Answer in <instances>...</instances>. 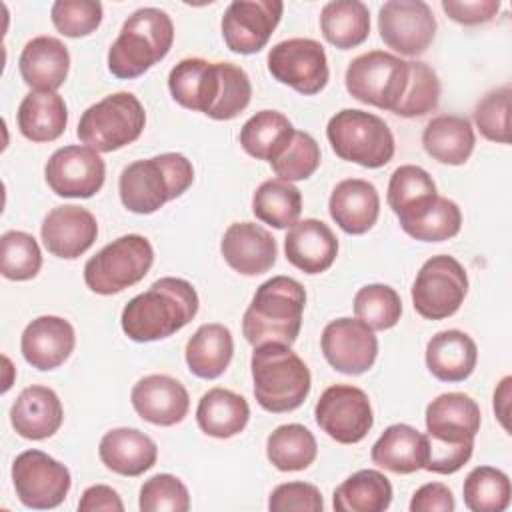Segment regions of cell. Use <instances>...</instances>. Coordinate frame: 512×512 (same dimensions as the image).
Returning a JSON list of instances; mask_svg holds the SVG:
<instances>
[{"label": "cell", "instance_id": "ee69618b", "mask_svg": "<svg viewBox=\"0 0 512 512\" xmlns=\"http://www.w3.org/2000/svg\"><path fill=\"white\" fill-rule=\"evenodd\" d=\"M270 166L282 180H306L320 166V146L308 132L294 130L290 142L286 144L282 154L270 162Z\"/></svg>", "mask_w": 512, "mask_h": 512}, {"label": "cell", "instance_id": "44dd1931", "mask_svg": "<svg viewBox=\"0 0 512 512\" xmlns=\"http://www.w3.org/2000/svg\"><path fill=\"white\" fill-rule=\"evenodd\" d=\"M136 414L154 426H174L182 422L190 408L184 384L168 374H148L130 392Z\"/></svg>", "mask_w": 512, "mask_h": 512}, {"label": "cell", "instance_id": "d6986e66", "mask_svg": "<svg viewBox=\"0 0 512 512\" xmlns=\"http://www.w3.org/2000/svg\"><path fill=\"white\" fill-rule=\"evenodd\" d=\"M326 362L342 374L358 376L372 368L378 356L374 330L358 318H336L328 322L320 336Z\"/></svg>", "mask_w": 512, "mask_h": 512}, {"label": "cell", "instance_id": "ac0fdd59", "mask_svg": "<svg viewBox=\"0 0 512 512\" xmlns=\"http://www.w3.org/2000/svg\"><path fill=\"white\" fill-rule=\"evenodd\" d=\"M50 190L62 198H92L104 186L106 164L88 146L58 148L44 166Z\"/></svg>", "mask_w": 512, "mask_h": 512}, {"label": "cell", "instance_id": "1f68e13d", "mask_svg": "<svg viewBox=\"0 0 512 512\" xmlns=\"http://www.w3.org/2000/svg\"><path fill=\"white\" fill-rule=\"evenodd\" d=\"M476 144L474 128L468 118L456 114L434 116L422 132V146L440 164H464Z\"/></svg>", "mask_w": 512, "mask_h": 512}, {"label": "cell", "instance_id": "db71d44e", "mask_svg": "<svg viewBox=\"0 0 512 512\" xmlns=\"http://www.w3.org/2000/svg\"><path fill=\"white\" fill-rule=\"evenodd\" d=\"M80 512H122L124 502L120 500L118 492L106 484H94L86 488L78 502Z\"/></svg>", "mask_w": 512, "mask_h": 512}, {"label": "cell", "instance_id": "8fae6325", "mask_svg": "<svg viewBox=\"0 0 512 512\" xmlns=\"http://www.w3.org/2000/svg\"><path fill=\"white\" fill-rule=\"evenodd\" d=\"M410 82V60L384 50L356 56L344 74L346 90L358 102L396 112Z\"/></svg>", "mask_w": 512, "mask_h": 512}, {"label": "cell", "instance_id": "836d02e7", "mask_svg": "<svg viewBox=\"0 0 512 512\" xmlns=\"http://www.w3.org/2000/svg\"><path fill=\"white\" fill-rule=\"evenodd\" d=\"M250 420V406L244 396L228 388H210L202 394L196 408L200 430L212 438H232L240 434Z\"/></svg>", "mask_w": 512, "mask_h": 512}, {"label": "cell", "instance_id": "2e32d148", "mask_svg": "<svg viewBox=\"0 0 512 512\" xmlns=\"http://www.w3.org/2000/svg\"><path fill=\"white\" fill-rule=\"evenodd\" d=\"M382 42L404 56H420L432 44L436 18L422 0H388L378 10Z\"/></svg>", "mask_w": 512, "mask_h": 512}, {"label": "cell", "instance_id": "484cf974", "mask_svg": "<svg viewBox=\"0 0 512 512\" xmlns=\"http://www.w3.org/2000/svg\"><path fill=\"white\" fill-rule=\"evenodd\" d=\"M18 70L24 84L34 92H56L70 70L68 48L54 36H36L24 44Z\"/></svg>", "mask_w": 512, "mask_h": 512}, {"label": "cell", "instance_id": "4dcf8cb0", "mask_svg": "<svg viewBox=\"0 0 512 512\" xmlns=\"http://www.w3.org/2000/svg\"><path fill=\"white\" fill-rule=\"evenodd\" d=\"M478 362L476 342L462 330L436 332L426 344V366L442 382L466 380Z\"/></svg>", "mask_w": 512, "mask_h": 512}, {"label": "cell", "instance_id": "d6a6232c", "mask_svg": "<svg viewBox=\"0 0 512 512\" xmlns=\"http://www.w3.org/2000/svg\"><path fill=\"white\" fill-rule=\"evenodd\" d=\"M234 354L232 332L218 322L202 324L186 342L188 370L204 380L220 378Z\"/></svg>", "mask_w": 512, "mask_h": 512}, {"label": "cell", "instance_id": "603a6c76", "mask_svg": "<svg viewBox=\"0 0 512 512\" xmlns=\"http://www.w3.org/2000/svg\"><path fill=\"white\" fill-rule=\"evenodd\" d=\"M76 344L74 328L60 316H38L22 332L20 350L36 370H54L68 360Z\"/></svg>", "mask_w": 512, "mask_h": 512}, {"label": "cell", "instance_id": "52a82bcc", "mask_svg": "<svg viewBox=\"0 0 512 512\" xmlns=\"http://www.w3.org/2000/svg\"><path fill=\"white\" fill-rule=\"evenodd\" d=\"M172 42V18L160 8H138L108 50V70L122 80L138 78L170 52Z\"/></svg>", "mask_w": 512, "mask_h": 512}, {"label": "cell", "instance_id": "30bf717a", "mask_svg": "<svg viewBox=\"0 0 512 512\" xmlns=\"http://www.w3.org/2000/svg\"><path fill=\"white\" fill-rule=\"evenodd\" d=\"M152 264L150 240L142 234H126L106 244L84 264V282L92 292L112 296L138 284Z\"/></svg>", "mask_w": 512, "mask_h": 512}, {"label": "cell", "instance_id": "11a10c76", "mask_svg": "<svg viewBox=\"0 0 512 512\" xmlns=\"http://www.w3.org/2000/svg\"><path fill=\"white\" fill-rule=\"evenodd\" d=\"M510 376H504L494 392V412L500 418L504 430H508V398H510Z\"/></svg>", "mask_w": 512, "mask_h": 512}, {"label": "cell", "instance_id": "83f0119b", "mask_svg": "<svg viewBox=\"0 0 512 512\" xmlns=\"http://www.w3.org/2000/svg\"><path fill=\"white\" fill-rule=\"evenodd\" d=\"M98 456L102 464L120 476H140L156 464V442L138 428H112L100 444Z\"/></svg>", "mask_w": 512, "mask_h": 512}, {"label": "cell", "instance_id": "9c48e42d", "mask_svg": "<svg viewBox=\"0 0 512 512\" xmlns=\"http://www.w3.org/2000/svg\"><path fill=\"white\" fill-rule=\"evenodd\" d=\"M144 124L142 102L132 92H114L82 112L76 136L98 154L114 152L138 140Z\"/></svg>", "mask_w": 512, "mask_h": 512}, {"label": "cell", "instance_id": "7a4b0ae2", "mask_svg": "<svg viewBox=\"0 0 512 512\" xmlns=\"http://www.w3.org/2000/svg\"><path fill=\"white\" fill-rule=\"evenodd\" d=\"M480 406L464 392H446L426 406L428 460L424 470L454 474L470 458L480 432Z\"/></svg>", "mask_w": 512, "mask_h": 512}, {"label": "cell", "instance_id": "f35d334b", "mask_svg": "<svg viewBox=\"0 0 512 512\" xmlns=\"http://www.w3.org/2000/svg\"><path fill=\"white\" fill-rule=\"evenodd\" d=\"M266 456L280 472H300L316 460L318 444L306 426L282 424L270 432Z\"/></svg>", "mask_w": 512, "mask_h": 512}, {"label": "cell", "instance_id": "6da1fadb", "mask_svg": "<svg viewBox=\"0 0 512 512\" xmlns=\"http://www.w3.org/2000/svg\"><path fill=\"white\" fill-rule=\"evenodd\" d=\"M172 98L188 110L212 120L236 118L252 98L248 74L232 62L184 58L168 74Z\"/></svg>", "mask_w": 512, "mask_h": 512}, {"label": "cell", "instance_id": "e575fe53", "mask_svg": "<svg viewBox=\"0 0 512 512\" xmlns=\"http://www.w3.org/2000/svg\"><path fill=\"white\" fill-rule=\"evenodd\" d=\"M18 128L32 142L60 138L68 124V108L58 92H28L18 106Z\"/></svg>", "mask_w": 512, "mask_h": 512}, {"label": "cell", "instance_id": "d590c367", "mask_svg": "<svg viewBox=\"0 0 512 512\" xmlns=\"http://www.w3.org/2000/svg\"><path fill=\"white\" fill-rule=\"evenodd\" d=\"M392 502V484L380 472L364 468L348 476L332 496L336 512H384Z\"/></svg>", "mask_w": 512, "mask_h": 512}, {"label": "cell", "instance_id": "f1b7e54d", "mask_svg": "<svg viewBox=\"0 0 512 512\" xmlns=\"http://www.w3.org/2000/svg\"><path fill=\"white\" fill-rule=\"evenodd\" d=\"M370 458L388 472L412 474L426 466L428 438L410 424H392L374 442Z\"/></svg>", "mask_w": 512, "mask_h": 512}, {"label": "cell", "instance_id": "ba28073f", "mask_svg": "<svg viewBox=\"0 0 512 512\" xmlns=\"http://www.w3.org/2000/svg\"><path fill=\"white\" fill-rule=\"evenodd\" d=\"M326 136L338 158L364 168L386 166L396 148L388 124L380 116L356 108L336 112L328 120Z\"/></svg>", "mask_w": 512, "mask_h": 512}, {"label": "cell", "instance_id": "b9f144b4", "mask_svg": "<svg viewBox=\"0 0 512 512\" xmlns=\"http://www.w3.org/2000/svg\"><path fill=\"white\" fill-rule=\"evenodd\" d=\"M42 268V252L36 238L22 230H8L0 238V272L8 280H30Z\"/></svg>", "mask_w": 512, "mask_h": 512}, {"label": "cell", "instance_id": "d4e9b609", "mask_svg": "<svg viewBox=\"0 0 512 512\" xmlns=\"http://www.w3.org/2000/svg\"><path fill=\"white\" fill-rule=\"evenodd\" d=\"M64 422V408L58 394L40 384L24 388L10 408V424L26 440L54 436Z\"/></svg>", "mask_w": 512, "mask_h": 512}, {"label": "cell", "instance_id": "9a60e30c", "mask_svg": "<svg viewBox=\"0 0 512 512\" xmlns=\"http://www.w3.org/2000/svg\"><path fill=\"white\" fill-rule=\"evenodd\" d=\"M268 72L280 84L304 96L318 94L328 84V60L324 46L312 38H288L268 52Z\"/></svg>", "mask_w": 512, "mask_h": 512}, {"label": "cell", "instance_id": "ab89813d", "mask_svg": "<svg viewBox=\"0 0 512 512\" xmlns=\"http://www.w3.org/2000/svg\"><path fill=\"white\" fill-rule=\"evenodd\" d=\"M252 212L260 222L270 224L272 228H290L300 218L302 194L292 182L270 178L256 188L252 196Z\"/></svg>", "mask_w": 512, "mask_h": 512}, {"label": "cell", "instance_id": "7bdbcfd3", "mask_svg": "<svg viewBox=\"0 0 512 512\" xmlns=\"http://www.w3.org/2000/svg\"><path fill=\"white\" fill-rule=\"evenodd\" d=\"M354 314L372 330H388L400 320L402 300L392 286L366 284L354 296Z\"/></svg>", "mask_w": 512, "mask_h": 512}, {"label": "cell", "instance_id": "5bb4252c", "mask_svg": "<svg viewBox=\"0 0 512 512\" xmlns=\"http://www.w3.org/2000/svg\"><path fill=\"white\" fill-rule=\"evenodd\" d=\"M314 418L322 432L340 444L364 440L374 426L368 394L350 384L328 386L314 406Z\"/></svg>", "mask_w": 512, "mask_h": 512}, {"label": "cell", "instance_id": "e0dca14e", "mask_svg": "<svg viewBox=\"0 0 512 512\" xmlns=\"http://www.w3.org/2000/svg\"><path fill=\"white\" fill-rule=\"evenodd\" d=\"M284 12L280 0H234L222 16V38L236 54L260 52Z\"/></svg>", "mask_w": 512, "mask_h": 512}, {"label": "cell", "instance_id": "7c38bea8", "mask_svg": "<svg viewBox=\"0 0 512 512\" xmlns=\"http://www.w3.org/2000/svg\"><path fill=\"white\" fill-rule=\"evenodd\" d=\"M468 294L464 266L448 254L428 258L412 284L414 310L426 320H444L458 312Z\"/></svg>", "mask_w": 512, "mask_h": 512}, {"label": "cell", "instance_id": "f5cc1de1", "mask_svg": "<svg viewBox=\"0 0 512 512\" xmlns=\"http://www.w3.org/2000/svg\"><path fill=\"white\" fill-rule=\"evenodd\" d=\"M410 512H452L456 508L452 490L442 482L420 486L410 500Z\"/></svg>", "mask_w": 512, "mask_h": 512}, {"label": "cell", "instance_id": "816d5d0a", "mask_svg": "<svg viewBox=\"0 0 512 512\" xmlns=\"http://www.w3.org/2000/svg\"><path fill=\"white\" fill-rule=\"evenodd\" d=\"M442 10L458 24L476 26L490 22L498 10V0H442Z\"/></svg>", "mask_w": 512, "mask_h": 512}, {"label": "cell", "instance_id": "c3c4849f", "mask_svg": "<svg viewBox=\"0 0 512 512\" xmlns=\"http://www.w3.org/2000/svg\"><path fill=\"white\" fill-rule=\"evenodd\" d=\"M138 508L142 512H186L190 510V494L180 478L156 474L142 484Z\"/></svg>", "mask_w": 512, "mask_h": 512}, {"label": "cell", "instance_id": "60d3db41", "mask_svg": "<svg viewBox=\"0 0 512 512\" xmlns=\"http://www.w3.org/2000/svg\"><path fill=\"white\" fill-rule=\"evenodd\" d=\"M464 504L472 512H502L510 506V478L492 466H476L468 472L464 486Z\"/></svg>", "mask_w": 512, "mask_h": 512}, {"label": "cell", "instance_id": "5b68a950", "mask_svg": "<svg viewBox=\"0 0 512 512\" xmlns=\"http://www.w3.org/2000/svg\"><path fill=\"white\" fill-rule=\"evenodd\" d=\"M250 372L254 398L266 412H292L300 408L310 394V370L288 344L266 342L254 346Z\"/></svg>", "mask_w": 512, "mask_h": 512}, {"label": "cell", "instance_id": "ffe728a7", "mask_svg": "<svg viewBox=\"0 0 512 512\" xmlns=\"http://www.w3.org/2000/svg\"><path fill=\"white\" fill-rule=\"evenodd\" d=\"M40 236L52 256L74 260L82 256L98 236L94 214L76 204L52 208L40 226Z\"/></svg>", "mask_w": 512, "mask_h": 512}, {"label": "cell", "instance_id": "74e56055", "mask_svg": "<svg viewBox=\"0 0 512 512\" xmlns=\"http://www.w3.org/2000/svg\"><path fill=\"white\" fill-rule=\"evenodd\" d=\"M294 134L292 122L278 110H260L240 130V144L256 160H276Z\"/></svg>", "mask_w": 512, "mask_h": 512}, {"label": "cell", "instance_id": "681fc988", "mask_svg": "<svg viewBox=\"0 0 512 512\" xmlns=\"http://www.w3.org/2000/svg\"><path fill=\"white\" fill-rule=\"evenodd\" d=\"M50 18L62 36H88L102 22V4L98 0H56L50 8Z\"/></svg>", "mask_w": 512, "mask_h": 512}, {"label": "cell", "instance_id": "f546056e", "mask_svg": "<svg viewBox=\"0 0 512 512\" xmlns=\"http://www.w3.org/2000/svg\"><path fill=\"white\" fill-rule=\"evenodd\" d=\"M436 198V184L424 168L404 164L392 172L386 200L392 212L398 216L402 228L422 218Z\"/></svg>", "mask_w": 512, "mask_h": 512}, {"label": "cell", "instance_id": "4316f807", "mask_svg": "<svg viewBox=\"0 0 512 512\" xmlns=\"http://www.w3.org/2000/svg\"><path fill=\"white\" fill-rule=\"evenodd\" d=\"M328 212L346 234H366L380 214L378 190L368 180L346 178L334 186L328 200Z\"/></svg>", "mask_w": 512, "mask_h": 512}, {"label": "cell", "instance_id": "7dc6e473", "mask_svg": "<svg viewBox=\"0 0 512 512\" xmlns=\"http://www.w3.org/2000/svg\"><path fill=\"white\" fill-rule=\"evenodd\" d=\"M510 84L490 90L474 108V122L480 134L498 144L510 142Z\"/></svg>", "mask_w": 512, "mask_h": 512}, {"label": "cell", "instance_id": "7402d4cb", "mask_svg": "<svg viewBox=\"0 0 512 512\" xmlns=\"http://www.w3.org/2000/svg\"><path fill=\"white\" fill-rule=\"evenodd\" d=\"M220 252L226 264L244 276H258L276 264L274 236L256 222H234L226 228Z\"/></svg>", "mask_w": 512, "mask_h": 512}, {"label": "cell", "instance_id": "3957f363", "mask_svg": "<svg viewBox=\"0 0 512 512\" xmlns=\"http://www.w3.org/2000/svg\"><path fill=\"white\" fill-rule=\"evenodd\" d=\"M198 304L188 280L164 276L124 306L120 326L134 342L162 340L182 330L196 316Z\"/></svg>", "mask_w": 512, "mask_h": 512}, {"label": "cell", "instance_id": "4fadbf2b", "mask_svg": "<svg viewBox=\"0 0 512 512\" xmlns=\"http://www.w3.org/2000/svg\"><path fill=\"white\" fill-rule=\"evenodd\" d=\"M12 484L18 500L34 510H50L70 492V470L42 450H24L12 462Z\"/></svg>", "mask_w": 512, "mask_h": 512}, {"label": "cell", "instance_id": "cb8c5ba5", "mask_svg": "<svg viewBox=\"0 0 512 512\" xmlns=\"http://www.w3.org/2000/svg\"><path fill=\"white\" fill-rule=\"evenodd\" d=\"M286 260L304 274L326 272L338 256V238L328 224L316 218L298 220L284 238Z\"/></svg>", "mask_w": 512, "mask_h": 512}, {"label": "cell", "instance_id": "f907efd6", "mask_svg": "<svg viewBox=\"0 0 512 512\" xmlns=\"http://www.w3.org/2000/svg\"><path fill=\"white\" fill-rule=\"evenodd\" d=\"M268 508L270 512H322L324 500L314 484L286 482L270 492Z\"/></svg>", "mask_w": 512, "mask_h": 512}, {"label": "cell", "instance_id": "bcb514c9", "mask_svg": "<svg viewBox=\"0 0 512 512\" xmlns=\"http://www.w3.org/2000/svg\"><path fill=\"white\" fill-rule=\"evenodd\" d=\"M440 100V80L436 72L418 60H410L408 90L394 114L402 118H418L436 110Z\"/></svg>", "mask_w": 512, "mask_h": 512}, {"label": "cell", "instance_id": "f6af8a7d", "mask_svg": "<svg viewBox=\"0 0 512 512\" xmlns=\"http://www.w3.org/2000/svg\"><path fill=\"white\" fill-rule=\"evenodd\" d=\"M462 228V212L454 200L438 196L428 212L416 222L402 228L420 242H444L454 238Z\"/></svg>", "mask_w": 512, "mask_h": 512}, {"label": "cell", "instance_id": "8d00e7d4", "mask_svg": "<svg viewBox=\"0 0 512 512\" xmlns=\"http://www.w3.org/2000/svg\"><path fill=\"white\" fill-rule=\"evenodd\" d=\"M320 30L332 46L356 48L370 34L368 6L360 0H332L320 12Z\"/></svg>", "mask_w": 512, "mask_h": 512}, {"label": "cell", "instance_id": "277c9868", "mask_svg": "<svg viewBox=\"0 0 512 512\" xmlns=\"http://www.w3.org/2000/svg\"><path fill=\"white\" fill-rule=\"evenodd\" d=\"M306 306L304 286L290 276H272L262 282L244 312L242 334L248 344L282 342L292 346L302 328Z\"/></svg>", "mask_w": 512, "mask_h": 512}, {"label": "cell", "instance_id": "8992f818", "mask_svg": "<svg viewBox=\"0 0 512 512\" xmlns=\"http://www.w3.org/2000/svg\"><path fill=\"white\" fill-rule=\"evenodd\" d=\"M194 182L192 162L178 152H164L128 164L118 180L120 200L134 214H152L182 196Z\"/></svg>", "mask_w": 512, "mask_h": 512}]
</instances>
